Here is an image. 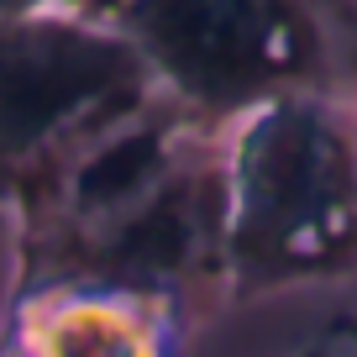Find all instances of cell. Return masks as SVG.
<instances>
[{
  "label": "cell",
  "instance_id": "cell-2",
  "mask_svg": "<svg viewBox=\"0 0 357 357\" xmlns=\"http://www.w3.org/2000/svg\"><path fill=\"white\" fill-rule=\"evenodd\" d=\"M226 300L357 268V126L321 89L252 111L226 147Z\"/></svg>",
  "mask_w": 357,
  "mask_h": 357
},
{
  "label": "cell",
  "instance_id": "cell-1",
  "mask_svg": "<svg viewBox=\"0 0 357 357\" xmlns=\"http://www.w3.org/2000/svg\"><path fill=\"white\" fill-rule=\"evenodd\" d=\"M6 231L16 252L11 289L116 284L190 315L200 294H226V153L158 89L37 174L16 195Z\"/></svg>",
  "mask_w": 357,
  "mask_h": 357
},
{
  "label": "cell",
  "instance_id": "cell-3",
  "mask_svg": "<svg viewBox=\"0 0 357 357\" xmlns=\"http://www.w3.org/2000/svg\"><path fill=\"white\" fill-rule=\"evenodd\" d=\"M105 22L147 58L158 89L205 132L315 89L326 32L310 0H111Z\"/></svg>",
  "mask_w": 357,
  "mask_h": 357
},
{
  "label": "cell",
  "instance_id": "cell-9",
  "mask_svg": "<svg viewBox=\"0 0 357 357\" xmlns=\"http://www.w3.org/2000/svg\"><path fill=\"white\" fill-rule=\"evenodd\" d=\"M300 357H331V347H326V342H310V347H305Z\"/></svg>",
  "mask_w": 357,
  "mask_h": 357
},
{
  "label": "cell",
  "instance_id": "cell-6",
  "mask_svg": "<svg viewBox=\"0 0 357 357\" xmlns=\"http://www.w3.org/2000/svg\"><path fill=\"white\" fill-rule=\"evenodd\" d=\"M84 0H0V16H43V11H79Z\"/></svg>",
  "mask_w": 357,
  "mask_h": 357
},
{
  "label": "cell",
  "instance_id": "cell-5",
  "mask_svg": "<svg viewBox=\"0 0 357 357\" xmlns=\"http://www.w3.org/2000/svg\"><path fill=\"white\" fill-rule=\"evenodd\" d=\"M190 315L116 284L11 289L0 315V357H178Z\"/></svg>",
  "mask_w": 357,
  "mask_h": 357
},
{
  "label": "cell",
  "instance_id": "cell-10",
  "mask_svg": "<svg viewBox=\"0 0 357 357\" xmlns=\"http://www.w3.org/2000/svg\"><path fill=\"white\" fill-rule=\"evenodd\" d=\"M100 6H111V0H84V6H79V16H89V11H100Z\"/></svg>",
  "mask_w": 357,
  "mask_h": 357
},
{
  "label": "cell",
  "instance_id": "cell-7",
  "mask_svg": "<svg viewBox=\"0 0 357 357\" xmlns=\"http://www.w3.org/2000/svg\"><path fill=\"white\" fill-rule=\"evenodd\" d=\"M326 336H342V342H352V347H357V310H352V315H342V321H336Z\"/></svg>",
  "mask_w": 357,
  "mask_h": 357
},
{
  "label": "cell",
  "instance_id": "cell-8",
  "mask_svg": "<svg viewBox=\"0 0 357 357\" xmlns=\"http://www.w3.org/2000/svg\"><path fill=\"white\" fill-rule=\"evenodd\" d=\"M310 6H315V11H331V16H347V11H357V0H310Z\"/></svg>",
  "mask_w": 357,
  "mask_h": 357
},
{
  "label": "cell",
  "instance_id": "cell-4",
  "mask_svg": "<svg viewBox=\"0 0 357 357\" xmlns=\"http://www.w3.org/2000/svg\"><path fill=\"white\" fill-rule=\"evenodd\" d=\"M158 95L147 58L79 11L0 16V226L37 174Z\"/></svg>",
  "mask_w": 357,
  "mask_h": 357
}]
</instances>
